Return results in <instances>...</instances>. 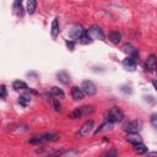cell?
Segmentation results:
<instances>
[{
	"instance_id": "6da1fadb",
	"label": "cell",
	"mask_w": 157,
	"mask_h": 157,
	"mask_svg": "<svg viewBox=\"0 0 157 157\" xmlns=\"http://www.w3.org/2000/svg\"><path fill=\"white\" fill-rule=\"evenodd\" d=\"M60 139V136L58 134H53V132H49V134H42V135H36L33 136L32 139L28 140L29 144H33V145H38V144H42V142H52V141H58Z\"/></svg>"
},
{
	"instance_id": "7a4b0ae2",
	"label": "cell",
	"mask_w": 157,
	"mask_h": 157,
	"mask_svg": "<svg viewBox=\"0 0 157 157\" xmlns=\"http://www.w3.org/2000/svg\"><path fill=\"white\" fill-rule=\"evenodd\" d=\"M93 110H94L93 105H82V107H78L75 110H72L69 114V118H71V119H78V118L86 117L88 114H92Z\"/></svg>"
},
{
	"instance_id": "3957f363",
	"label": "cell",
	"mask_w": 157,
	"mask_h": 157,
	"mask_svg": "<svg viewBox=\"0 0 157 157\" xmlns=\"http://www.w3.org/2000/svg\"><path fill=\"white\" fill-rule=\"evenodd\" d=\"M123 118H124V113L118 107H112L108 110V113H107V121H109L112 124L118 123V121H121Z\"/></svg>"
},
{
	"instance_id": "277c9868",
	"label": "cell",
	"mask_w": 157,
	"mask_h": 157,
	"mask_svg": "<svg viewBox=\"0 0 157 157\" xmlns=\"http://www.w3.org/2000/svg\"><path fill=\"white\" fill-rule=\"evenodd\" d=\"M85 33H86V31L83 29V27H82L81 25H75V26H72L71 29L69 31V36H70V38L74 39V40H77V39L80 40L81 37H82Z\"/></svg>"
},
{
	"instance_id": "5b68a950",
	"label": "cell",
	"mask_w": 157,
	"mask_h": 157,
	"mask_svg": "<svg viewBox=\"0 0 157 157\" xmlns=\"http://www.w3.org/2000/svg\"><path fill=\"white\" fill-rule=\"evenodd\" d=\"M81 90H82L83 93L87 94V96H93V94L97 93V87H96V85H94L92 81H88V80H86V81H83V82L81 83Z\"/></svg>"
},
{
	"instance_id": "8992f818",
	"label": "cell",
	"mask_w": 157,
	"mask_h": 157,
	"mask_svg": "<svg viewBox=\"0 0 157 157\" xmlns=\"http://www.w3.org/2000/svg\"><path fill=\"white\" fill-rule=\"evenodd\" d=\"M87 34L91 37V38H94V39H99V40H104V33L103 31L101 29V27L98 26H92L88 31H87Z\"/></svg>"
},
{
	"instance_id": "52a82bcc",
	"label": "cell",
	"mask_w": 157,
	"mask_h": 157,
	"mask_svg": "<svg viewBox=\"0 0 157 157\" xmlns=\"http://www.w3.org/2000/svg\"><path fill=\"white\" fill-rule=\"evenodd\" d=\"M92 129H93V120H87V121H85V123L82 124V126L80 128V130H78V136H81V137L88 136V135L91 134Z\"/></svg>"
},
{
	"instance_id": "ba28073f",
	"label": "cell",
	"mask_w": 157,
	"mask_h": 157,
	"mask_svg": "<svg viewBox=\"0 0 157 157\" xmlns=\"http://www.w3.org/2000/svg\"><path fill=\"white\" fill-rule=\"evenodd\" d=\"M123 50H124L125 53H128V54L130 55V58H132L135 61L139 60V50H137L134 45H131L130 43H125V44L123 45Z\"/></svg>"
},
{
	"instance_id": "9c48e42d",
	"label": "cell",
	"mask_w": 157,
	"mask_h": 157,
	"mask_svg": "<svg viewBox=\"0 0 157 157\" xmlns=\"http://www.w3.org/2000/svg\"><path fill=\"white\" fill-rule=\"evenodd\" d=\"M141 129V121L140 120H132L124 125V130L129 132H137Z\"/></svg>"
},
{
	"instance_id": "30bf717a",
	"label": "cell",
	"mask_w": 157,
	"mask_h": 157,
	"mask_svg": "<svg viewBox=\"0 0 157 157\" xmlns=\"http://www.w3.org/2000/svg\"><path fill=\"white\" fill-rule=\"evenodd\" d=\"M156 67H157V58H156L153 54H151V55L146 59V63H145V70L150 72V71H153Z\"/></svg>"
},
{
	"instance_id": "8fae6325",
	"label": "cell",
	"mask_w": 157,
	"mask_h": 157,
	"mask_svg": "<svg viewBox=\"0 0 157 157\" xmlns=\"http://www.w3.org/2000/svg\"><path fill=\"white\" fill-rule=\"evenodd\" d=\"M125 140H126L128 142H130L131 145H134V146L142 142V139H141V136H140L137 132H129V134L125 136Z\"/></svg>"
},
{
	"instance_id": "7c38bea8",
	"label": "cell",
	"mask_w": 157,
	"mask_h": 157,
	"mask_svg": "<svg viewBox=\"0 0 157 157\" xmlns=\"http://www.w3.org/2000/svg\"><path fill=\"white\" fill-rule=\"evenodd\" d=\"M121 64H123V67H124L125 70H128V71H134L135 67H136V61H135L132 58H130V56L125 58Z\"/></svg>"
},
{
	"instance_id": "4fadbf2b",
	"label": "cell",
	"mask_w": 157,
	"mask_h": 157,
	"mask_svg": "<svg viewBox=\"0 0 157 157\" xmlns=\"http://www.w3.org/2000/svg\"><path fill=\"white\" fill-rule=\"evenodd\" d=\"M83 91L81 90V87H77V86H72L71 87V96H72V98L74 99H76V101H80V99H82L83 98Z\"/></svg>"
},
{
	"instance_id": "5bb4252c",
	"label": "cell",
	"mask_w": 157,
	"mask_h": 157,
	"mask_svg": "<svg viewBox=\"0 0 157 157\" xmlns=\"http://www.w3.org/2000/svg\"><path fill=\"white\" fill-rule=\"evenodd\" d=\"M56 77H58V80H59L61 83H64V85H67V83L70 82V75H69L65 70L59 71V72L56 74Z\"/></svg>"
},
{
	"instance_id": "9a60e30c",
	"label": "cell",
	"mask_w": 157,
	"mask_h": 157,
	"mask_svg": "<svg viewBox=\"0 0 157 157\" xmlns=\"http://www.w3.org/2000/svg\"><path fill=\"white\" fill-rule=\"evenodd\" d=\"M60 29H59V21L58 18H54L53 22H52V29H50V33H52V37L53 38H56L58 34H59Z\"/></svg>"
},
{
	"instance_id": "2e32d148",
	"label": "cell",
	"mask_w": 157,
	"mask_h": 157,
	"mask_svg": "<svg viewBox=\"0 0 157 157\" xmlns=\"http://www.w3.org/2000/svg\"><path fill=\"white\" fill-rule=\"evenodd\" d=\"M121 39V34L118 32V31H112L109 33V40L113 43V44H118Z\"/></svg>"
},
{
	"instance_id": "e0dca14e",
	"label": "cell",
	"mask_w": 157,
	"mask_h": 157,
	"mask_svg": "<svg viewBox=\"0 0 157 157\" xmlns=\"http://www.w3.org/2000/svg\"><path fill=\"white\" fill-rule=\"evenodd\" d=\"M112 125H113L112 123H109V121H107V120H105L104 123H102V124H101V125H99V126L93 131V134H94V135H97V134H99V132H102V131H104V130H108Z\"/></svg>"
},
{
	"instance_id": "ac0fdd59",
	"label": "cell",
	"mask_w": 157,
	"mask_h": 157,
	"mask_svg": "<svg viewBox=\"0 0 157 157\" xmlns=\"http://www.w3.org/2000/svg\"><path fill=\"white\" fill-rule=\"evenodd\" d=\"M12 88L16 90V91H18V90H27L28 87H27V85H26L23 81L17 80V81H13V83H12Z\"/></svg>"
},
{
	"instance_id": "d6986e66",
	"label": "cell",
	"mask_w": 157,
	"mask_h": 157,
	"mask_svg": "<svg viewBox=\"0 0 157 157\" xmlns=\"http://www.w3.org/2000/svg\"><path fill=\"white\" fill-rule=\"evenodd\" d=\"M36 9H37V1L36 0H29L27 2V12L29 15H32V13H34Z\"/></svg>"
},
{
	"instance_id": "ffe728a7",
	"label": "cell",
	"mask_w": 157,
	"mask_h": 157,
	"mask_svg": "<svg viewBox=\"0 0 157 157\" xmlns=\"http://www.w3.org/2000/svg\"><path fill=\"white\" fill-rule=\"evenodd\" d=\"M50 93H52L54 97H58V98H64V92H63V90H60V88H59V87H56V86L52 87Z\"/></svg>"
},
{
	"instance_id": "44dd1931",
	"label": "cell",
	"mask_w": 157,
	"mask_h": 157,
	"mask_svg": "<svg viewBox=\"0 0 157 157\" xmlns=\"http://www.w3.org/2000/svg\"><path fill=\"white\" fill-rule=\"evenodd\" d=\"M134 147H135V151H136L139 155H144V153H146V152H147V147H146L142 142H141V144L135 145Z\"/></svg>"
},
{
	"instance_id": "7402d4cb",
	"label": "cell",
	"mask_w": 157,
	"mask_h": 157,
	"mask_svg": "<svg viewBox=\"0 0 157 157\" xmlns=\"http://www.w3.org/2000/svg\"><path fill=\"white\" fill-rule=\"evenodd\" d=\"M52 97H53V96L50 94V98H48V99L50 101V103H52V105L54 107V109H55L56 112H60V110H61V104L59 103V101H58V99H53Z\"/></svg>"
},
{
	"instance_id": "603a6c76",
	"label": "cell",
	"mask_w": 157,
	"mask_h": 157,
	"mask_svg": "<svg viewBox=\"0 0 157 157\" xmlns=\"http://www.w3.org/2000/svg\"><path fill=\"white\" fill-rule=\"evenodd\" d=\"M29 102H31V98H28L27 96H21V97L18 98V103H20L22 107H27V105L29 104Z\"/></svg>"
},
{
	"instance_id": "cb8c5ba5",
	"label": "cell",
	"mask_w": 157,
	"mask_h": 157,
	"mask_svg": "<svg viewBox=\"0 0 157 157\" xmlns=\"http://www.w3.org/2000/svg\"><path fill=\"white\" fill-rule=\"evenodd\" d=\"M117 155H118V151L115 148H110L107 152H104L101 157H117Z\"/></svg>"
},
{
	"instance_id": "d4e9b609",
	"label": "cell",
	"mask_w": 157,
	"mask_h": 157,
	"mask_svg": "<svg viewBox=\"0 0 157 157\" xmlns=\"http://www.w3.org/2000/svg\"><path fill=\"white\" fill-rule=\"evenodd\" d=\"M13 9L16 10L17 15H20V16H22V15H23V11H22V4H21V1H15V4H13Z\"/></svg>"
},
{
	"instance_id": "484cf974",
	"label": "cell",
	"mask_w": 157,
	"mask_h": 157,
	"mask_svg": "<svg viewBox=\"0 0 157 157\" xmlns=\"http://www.w3.org/2000/svg\"><path fill=\"white\" fill-rule=\"evenodd\" d=\"M92 40H93V39L87 34V31H86V33H85V34L81 37V39H80V42H81L82 44H90V43H92Z\"/></svg>"
},
{
	"instance_id": "4316f807",
	"label": "cell",
	"mask_w": 157,
	"mask_h": 157,
	"mask_svg": "<svg viewBox=\"0 0 157 157\" xmlns=\"http://www.w3.org/2000/svg\"><path fill=\"white\" fill-rule=\"evenodd\" d=\"M150 121H151V125H152L153 128H156V129H157V114H152V115H151Z\"/></svg>"
},
{
	"instance_id": "83f0119b",
	"label": "cell",
	"mask_w": 157,
	"mask_h": 157,
	"mask_svg": "<svg viewBox=\"0 0 157 157\" xmlns=\"http://www.w3.org/2000/svg\"><path fill=\"white\" fill-rule=\"evenodd\" d=\"M0 97L2 99L6 98V87H5V85H1V87H0Z\"/></svg>"
},
{
	"instance_id": "f1b7e54d",
	"label": "cell",
	"mask_w": 157,
	"mask_h": 157,
	"mask_svg": "<svg viewBox=\"0 0 157 157\" xmlns=\"http://www.w3.org/2000/svg\"><path fill=\"white\" fill-rule=\"evenodd\" d=\"M65 44H66V47H67L70 50H74V48H75V42H74V40H66Z\"/></svg>"
},
{
	"instance_id": "f546056e",
	"label": "cell",
	"mask_w": 157,
	"mask_h": 157,
	"mask_svg": "<svg viewBox=\"0 0 157 157\" xmlns=\"http://www.w3.org/2000/svg\"><path fill=\"white\" fill-rule=\"evenodd\" d=\"M63 153H64V150H58V151H55L54 153L49 155V157H60Z\"/></svg>"
},
{
	"instance_id": "4dcf8cb0",
	"label": "cell",
	"mask_w": 157,
	"mask_h": 157,
	"mask_svg": "<svg viewBox=\"0 0 157 157\" xmlns=\"http://www.w3.org/2000/svg\"><path fill=\"white\" fill-rule=\"evenodd\" d=\"M146 157H157V151H152V152L146 153Z\"/></svg>"
},
{
	"instance_id": "1f68e13d",
	"label": "cell",
	"mask_w": 157,
	"mask_h": 157,
	"mask_svg": "<svg viewBox=\"0 0 157 157\" xmlns=\"http://www.w3.org/2000/svg\"><path fill=\"white\" fill-rule=\"evenodd\" d=\"M152 85H153V87H155V90L157 91V80H153V81H152Z\"/></svg>"
}]
</instances>
